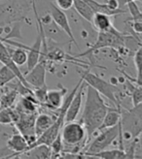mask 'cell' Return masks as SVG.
Returning <instances> with one entry per match:
<instances>
[{"label":"cell","mask_w":142,"mask_h":159,"mask_svg":"<svg viewBox=\"0 0 142 159\" xmlns=\"http://www.w3.org/2000/svg\"><path fill=\"white\" fill-rule=\"evenodd\" d=\"M86 101L80 123L86 129L87 142H90L92 135L98 130L109 106L105 104L101 95L91 85L86 84Z\"/></svg>","instance_id":"cell-1"},{"label":"cell","mask_w":142,"mask_h":159,"mask_svg":"<svg viewBox=\"0 0 142 159\" xmlns=\"http://www.w3.org/2000/svg\"><path fill=\"white\" fill-rule=\"evenodd\" d=\"M60 135L64 144L61 152L81 153L80 150L84 149L88 144L85 127L75 120L65 122L60 130Z\"/></svg>","instance_id":"cell-2"},{"label":"cell","mask_w":142,"mask_h":159,"mask_svg":"<svg viewBox=\"0 0 142 159\" xmlns=\"http://www.w3.org/2000/svg\"><path fill=\"white\" fill-rule=\"evenodd\" d=\"M120 126L122 137L125 141L140 137L142 132V103L131 109L121 107Z\"/></svg>","instance_id":"cell-3"},{"label":"cell","mask_w":142,"mask_h":159,"mask_svg":"<svg viewBox=\"0 0 142 159\" xmlns=\"http://www.w3.org/2000/svg\"><path fill=\"white\" fill-rule=\"evenodd\" d=\"M78 72L83 77L84 82L87 84L91 85L101 96H104L105 98H107L115 107H121L119 95L122 94V92L119 86L110 84L109 82H106L105 80L101 79L99 76L92 73L90 70H80Z\"/></svg>","instance_id":"cell-4"},{"label":"cell","mask_w":142,"mask_h":159,"mask_svg":"<svg viewBox=\"0 0 142 159\" xmlns=\"http://www.w3.org/2000/svg\"><path fill=\"white\" fill-rule=\"evenodd\" d=\"M125 35L120 31H118L114 25L107 31H101L98 32V36L97 41L93 43L92 46L90 47L88 51L85 52L78 54L77 57H86V55H92L100 49L104 48H113L117 50L125 49Z\"/></svg>","instance_id":"cell-5"},{"label":"cell","mask_w":142,"mask_h":159,"mask_svg":"<svg viewBox=\"0 0 142 159\" xmlns=\"http://www.w3.org/2000/svg\"><path fill=\"white\" fill-rule=\"evenodd\" d=\"M99 131H100V133L90 143V145H88L83 149V152H81L85 158L89 154L96 153V152H101V150H103V149H106L108 147H110L113 144V142L118 138V136H119L120 122L115 126L108 127V128L102 129Z\"/></svg>","instance_id":"cell-6"},{"label":"cell","mask_w":142,"mask_h":159,"mask_svg":"<svg viewBox=\"0 0 142 159\" xmlns=\"http://www.w3.org/2000/svg\"><path fill=\"white\" fill-rule=\"evenodd\" d=\"M50 15L52 17L53 21L66 34V36L69 39V41L71 43H73L77 48H79V46L76 42L75 36L73 34L72 28H71V26H70L68 18H67L66 14L64 13V11L60 10L59 8H58L56 5L52 3L50 5Z\"/></svg>","instance_id":"cell-7"},{"label":"cell","mask_w":142,"mask_h":159,"mask_svg":"<svg viewBox=\"0 0 142 159\" xmlns=\"http://www.w3.org/2000/svg\"><path fill=\"white\" fill-rule=\"evenodd\" d=\"M85 87H86V83L83 81L67 107L65 116H64V123L76 120V118H77L79 113H80V110L82 107Z\"/></svg>","instance_id":"cell-8"},{"label":"cell","mask_w":142,"mask_h":159,"mask_svg":"<svg viewBox=\"0 0 142 159\" xmlns=\"http://www.w3.org/2000/svg\"><path fill=\"white\" fill-rule=\"evenodd\" d=\"M25 76L26 83L31 87H41L46 85V63L39 61L37 64L28 71Z\"/></svg>","instance_id":"cell-9"},{"label":"cell","mask_w":142,"mask_h":159,"mask_svg":"<svg viewBox=\"0 0 142 159\" xmlns=\"http://www.w3.org/2000/svg\"><path fill=\"white\" fill-rule=\"evenodd\" d=\"M0 62L2 63L3 65L7 66L8 68H10L14 74L17 77V80L20 81L23 85H26L28 89H31V86L26 83V79H25V76L21 73V71L20 70L19 66H17L13 62L12 58H11V55H10V52H9V50H8V48L3 44V42L0 40Z\"/></svg>","instance_id":"cell-10"},{"label":"cell","mask_w":142,"mask_h":159,"mask_svg":"<svg viewBox=\"0 0 142 159\" xmlns=\"http://www.w3.org/2000/svg\"><path fill=\"white\" fill-rule=\"evenodd\" d=\"M67 93V89L64 86H62L60 89H51L47 91L46 96V102L45 104L47 107L51 109H57L59 110L64 100V96Z\"/></svg>","instance_id":"cell-11"},{"label":"cell","mask_w":142,"mask_h":159,"mask_svg":"<svg viewBox=\"0 0 142 159\" xmlns=\"http://www.w3.org/2000/svg\"><path fill=\"white\" fill-rule=\"evenodd\" d=\"M28 147V143L20 132L13 134L7 141V148L14 152V157H18L19 154L26 152Z\"/></svg>","instance_id":"cell-12"},{"label":"cell","mask_w":142,"mask_h":159,"mask_svg":"<svg viewBox=\"0 0 142 159\" xmlns=\"http://www.w3.org/2000/svg\"><path fill=\"white\" fill-rule=\"evenodd\" d=\"M57 118V116H53L49 114H39L36 116L34 120V132L36 137H39L42 135L46 130H48L52 124L54 122Z\"/></svg>","instance_id":"cell-13"},{"label":"cell","mask_w":142,"mask_h":159,"mask_svg":"<svg viewBox=\"0 0 142 159\" xmlns=\"http://www.w3.org/2000/svg\"><path fill=\"white\" fill-rule=\"evenodd\" d=\"M122 107V106H121ZM121 107H109L97 131L117 125L121 119Z\"/></svg>","instance_id":"cell-14"},{"label":"cell","mask_w":142,"mask_h":159,"mask_svg":"<svg viewBox=\"0 0 142 159\" xmlns=\"http://www.w3.org/2000/svg\"><path fill=\"white\" fill-rule=\"evenodd\" d=\"M52 150L50 146L47 145H38L25 152H21L18 155V157H26V158H51Z\"/></svg>","instance_id":"cell-15"},{"label":"cell","mask_w":142,"mask_h":159,"mask_svg":"<svg viewBox=\"0 0 142 159\" xmlns=\"http://www.w3.org/2000/svg\"><path fill=\"white\" fill-rule=\"evenodd\" d=\"M111 18H112L111 16H108L102 13H94L91 23L98 32L107 31L113 26Z\"/></svg>","instance_id":"cell-16"},{"label":"cell","mask_w":142,"mask_h":159,"mask_svg":"<svg viewBox=\"0 0 142 159\" xmlns=\"http://www.w3.org/2000/svg\"><path fill=\"white\" fill-rule=\"evenodd\" d=\"M85 1L91 6L93 13H102V14L108 15V16H111V17H114V16L123 15L128 12L123 9H118L116 11H112L106 6L105 3H99V2L96 1V0H85Z\"/></svg>","instance_id":"cell-17"},{"label":"cell","mask_w":142,"mask_h":159,"mask_svg":"<svg viewBox=\"0 0 142 159\" xmlns=\"http://www.w3.org/2000/svg\"><path fill=\"white\" fill-rule=\"evenodd\" d=\"M86 157H96V158H104V159H123L127 158V153L125 149L121 148H115V149H103L101 152L92 153L87 155Z\"/></svg>","instance_id":"cell-18"},{"label":"cell","mask_w":142,"mask_h":159,"mask_svg":"<svg viewBox=\"0 0 142 159\" xmlns=\"http://www.w3.org/2000/svg\"><path fill=\"white\" fill-rule=\"evenodd\" d=\"M125 81L127 83V89L130 97L131 98L132 105L136 106L142 103V85H138L127 78H125Z\"/></svg>","instance_id":"cell-19"},{"label":"cell","mask_w":142,"mask_h":159,"mask_svg":"<svg viewBox=\"0 0 142 159\" xmlns=\"http://www.w3.org/2000/svg\"><path fill=\"white\" fill-rule=\"evenodd\" d=\"M73 8L83 19H85L90 23L92 22L94 13L91 6L85 0H73Z\"/></svg>","instance_id":"cell-20"},{"label":"cell","mask_w":142,"mask_h":159,"mask_svg":"<svg viewBox=\"0 0 142 159\" xmlns=\"http://www.w3.org/2000/svg\"><path fill=\"white\" fill-rule=\"evenodd\" d=\"M9 50L10 55H11V58L13 60V62L15 63L17 66H22L26 64V61H27V52L26 51V49L21 47H17L16 49L12 50L8 48Z\"/></svg>","instance_id":"cell-21"},{"label":"cell","mask_w":142,"mask_h":159,"mask_svg":"<svg viewBox=\"0 0 142 159\" xmlns=\"http://www.w3.org/2000/svg\"><path fill=\"white\" fill-rule=\"evenodd\" d=\"M18 93L19 92L17 89H12L10 91L2 94L1 98H0V106H1V109L10 108L14 104L16 98H17Z\"/></svg>","instance_id":"cell-22"},{"label":"cell","mask_w":142,"mask_h":159,"mask_svg":"<svg viewBox=\"0 0 142 159\" xmlns=\"http://www.w3.org/2000/svg\"><path fill=\"white\" fill-rule=\"evenodd\" d=\"M16 79H17V77L10 68H8L5 65L0 68V87L5 86L7 84H9L11 81Z\"/></svg>","instance_id":"cell-23"},{"label":"cell","mask_w":142,"mask_h":159,"mask_svg":"<svg viewBox=\"0 0 142 159\" xmlns=\"http://www.w3.org/2000/svg\"><path fill=\"white\" fill-rule=\"evenodd\" d=\"M133 62H135V66L136 69V84L138 85H142V78H141V66H142V48L141 46L138 47L135 53V58H133Z\"/></svg>","instance_id":"cell-24"},{"label":"cell","mask_w":142,"mask_h":159,"mask_svg":"<svg viewBox=\"0 0 142 159\" xmlns=\"http://www.w3.org/2000/svg\"><path fill=\"white\" fill-rule=\"evenodd\" d=\"M125 5L128 7V12L131 16V18L128 19L127 21L135 20H142V14L138 5L136 4V1H130Z\"/></svg>","instance_id":"cell-25"},{"label":"cell","mask_w":142,"mask_h":159,"mask_svg":"<svg viewBox=\"0 0 142 159\" xmlns=\"http://www.w3.org/2000/svg\"><path fill=\"white\" fill-rule=\"evenodd\" d=\"M47 91H48V87H47V85L33 89V95H34V97L38 103H41V104H43V105L45 104Z\"/></svg>","instance_id":"cell-26"},{"label":"cell","mask_w":142,"mask_h":159,"mask_svg":"<svg viewBox=\"0 0 142 159\" xmlns=\"http://www.w3.org/2000/svg\"><path fill=\"white\" fill-rule=\"evenodd\" d=\"M1 37V36H0ZM3 39H7L9 40L11 38H19V39H21V22H16L15 25L12 26L11 25V29L9 31V33H8L5 37H1Z\"/></svg>","instance_id":"cell-27"},{"label":"cell","mask_w":142,"mask_h":159,"mask_svg":"<svg viewBox=\"0 0 142 159\" xmlns=\"http://www.w3.org/2000/svg\"><path fill=\"white\" fill-rule=\"evenodd\" d=\"M54 5L62 11H67L73 7V0H54Z\"/></svg>","instance_id":"cell-28"},{"label":"cell","mask_w":142,"mask_h":159,"mask_svg":"<svg viewBox=\"0 0 142 159\" xmlns=\"http://www.w3.org/2000/svg\"><path fill=\"white\" fill-rule=\"evenodd\" d=\"M131 25L130 27L132 31L135 32L136 35L140 36L142 33V20H130Z\"/></svg>","instance_id":"cell-29"},{"label":"cell","mask_w":142,"mask_h":159,"mask_svg":"<svg viewBox=\"0 0 142 159\" xmlns=\"http://www.w3.org/2000/svg\"><path fill=\"white\" fill-rule=\"evenodd\" d=\"M105 4L109 9L112 10V11H116L118 9H121L119 0H106Z\"/></svg>","instance_id":"cell-30"},{"label":"cell","mask_w":142,"mask_h":159,"mask_svg":"<svg viewBox=\"0 0 142 159\" xmlns=\"http://www.w3.org/2000/svg\"><path fill=\"white\" fill-rule=\"evenodd\" d=\"M13 157H14V152L8 148L7 146L5 148H0V158H13Z\"/></svg>","instance_id":"cell-31"},{"label":"cell","mask_w":142,"mask_h":159,"mask_svg":"<svg viewBox=\"0 0 142 159\" xmlns=\"http://www.w3.org/2000/svg\"><path fill=\"white\" fill-rule=\"evenodd\" d=\"M110 84H112L114 85H118V84H119V79L116 78V77H111L110 78Z\"/></svg>","instance_id":"cell-32"},{"label":"cell","mask_w":142,"mask_h":159,"mask_svg":"<svg viewBox=\"0 0 142 159\" xmlns=\"http://www.w3.org/2000/svg\"><path fill=\"white\" fill-rule=\"evenodd\" d=\"M130 1H137V0H119V3H120V7H122L123 5H125L128 2Z\"/></svg>","instance_id":"cell-33"}]
</instances>
